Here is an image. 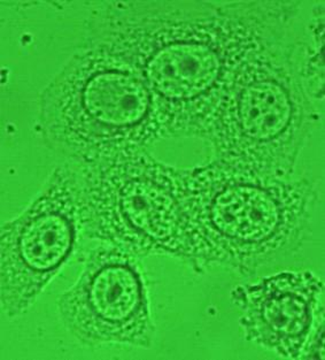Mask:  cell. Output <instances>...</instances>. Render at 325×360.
<instances>
[{
    "label": "cell",
    "instance_id": "8",
    "mask_svg": "<svg viewBox=\"0 0 325 360\" xmlns=\"http://www.w3.org/2000/svg\"><path fill=\"white\" fill-rule=\"evenodd\" d=\"M323 283L312 272H281L239 285L231 300L241 311L247 341L286 359L300 358L319 313Z\"/></svg>",
    "mask_w": 325,
    "mask_h": 360
},
{
    "label": "cell",
    "instance_id": "10",
    "mask_svg": "<svg viewBox=\"0 0 325 360\" xmlns=\"http://www.w3.org/2000/svg\"><path fill=\"white\" fill-rule=\"evenodd\" d=\"M303 359H324V307L319 309L313 330L301 352Z\"/></svg>",
    "mask_w": 325,
    "mask_h": 360
},
{
    "label": "cell",
    "instance_id": "2",
    "mask_svg": "<svg viewBox=\"0 0 325 360\" xmlns=\"http://www.w3.org/2000/svg\"><path fill=\"white\" fill-rule=\"evenodd\" d=\"M180 172L208 267L250 278L293 256L312 236L319 190L310 177L261 176L212 160Z\"/></svg>",
    "mask_w": 325,
    "mask_h": 360
},
{
    "label": "cell",
    "instance_id": "9",
    "mask_svg": "<svg viewBox=\"0 0 325 360\" xmlns=\"http://www.w3.org/2000/svg\"><path fill=\"white\" fill-rule=\"evenodd\" d=\"M300 70L310 97H324V7H317L310 22V39L300 41Z\"/></svg>",
    "mask_w": 325,
    "mask_h": 360
},
{
    "label": "cell",
    "instance_id": "4",
    "mask_svg": "<svg viewBox=\"0 0 325 360\" xmlns=\"http://www.w3.org/2000/svg\"><path fill=\"white\" fill-rule=\"evenodd\" d=\"M300 39L290 36L240 70L199 139L212 162L261 176H293L319 121L300 70Z\"/></svg>",
    "mask_w": 325,
    "mask_h": 360
},
{
    "label": "cell",
    "instance_id": "5",
    "mask_svg": "<svg viewBox=\"0 0 325 360\" xmlns=\"http://www.w3.org/2000/svg\"><path fill=\"white\" fill-rule=\"evenodd\" d=\"M77 168L83 235L137 258L171 257L196 272L208 267L187 212L180 168L147 150Z\"/></svg>",
    "mask_w": 325,
    "mask_h": 360
},
{
    "label": "cell",
    "instance_id": "6",
    "mask_svg": "<svg viewBox=\"0 0 325 360\" xmlns=\"http://www.w3.org/2000/svg\"><path fill=\"white\" fill-rule=\"evenodd\" d=\"M81 234L79 168L66 162L54 168L32 202L1 227L4 316L18 318L35 304L73 257Z\"/></svg>",
    "mask_w": 325,
    "mask_h": 360
},
{
    "label": "cell",
    "instance_id": "3",
    "mask_svg": "<svg viewBox=\"0 0 325 360\" xmlns=\"http://www.w3.org/2000/svg\"><path fill=\"white\" fill-rule=\"evenodd\" d=\"M37 130L77 167L164 139L154 98L138 70L110 51L82 45L38 99Z\"/></svg>",
    "mask_w": 325,
    "mask_h": 360
},
{
    "label": "cell",
    "instance_id": "7",
    "mask_svg": "<svg viewBox=\"0 0 325 360\" xmlns=\"http://www.w3.org/2000/svg\"><path fill=\"white\" fill-rule=\"evenodd\" d=\"M67 332L88 347L151 348L155 326L149 287L137 257L102 244L90 252L82 272L58 300Z\"/></svg>",
    "mask_w": 325,
    "mask_h": 360
},
{
    "label": "cell",
    "instance_id": "1",
    "mask_svg": "<svg viewBox=\"0 0 325 360\" xmlns=\"http://www.w3.org/2000/svg\"><path fill=\"white\" fill-rule=\"evenodd\" d=\"M299 1H102L86 20L83 45L138 70L164 137L201 136L246 63L294 34Z\"/></svg>",
    "mask_w": 325,
    "mask_h": 360
}]
</instances>
